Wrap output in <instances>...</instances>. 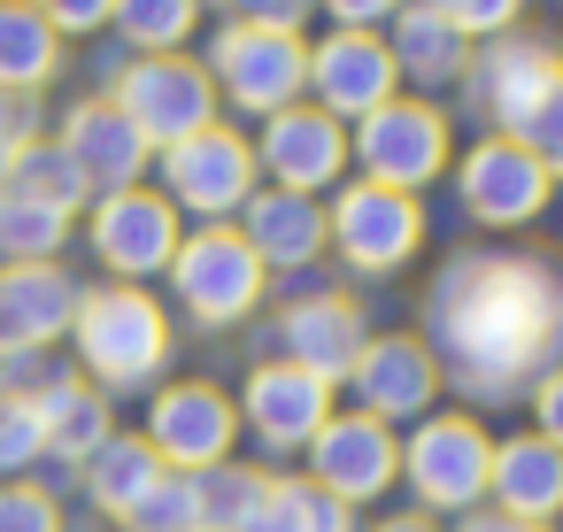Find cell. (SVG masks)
Returning a JSON list of instances; mask_svg holds the SVG:
<instances>
[{
	"mask_svg": "<svg viewBox=\"0 0 563 532\" xmlns=\"http://www.w3.org/2000/svg\"><path fill=\"white\" fill-rule=\"evenodd\" d=\"M440 386L478 409L532 394L563 363V270L525 247H471L448 255L424 286V332Z\"/></svg>",
	"mask_w": 563,
	"mask_h": 532,
	"instance_id": "cell-1",
	"label": "cell"
},
{
	"mask_svg": "<svg viewBox=\"0 0 563 532\" xmlns=\"http://www.w3.org/2000/svg\"><path fill=\"white\" fill-rule=\"evenodd\" d=\"M70 347H78V378L117 401V394L163 386L178 332H170V309L147 286H86L78 317H70Z\"/></svg>",
	"mask_w": 563,
	"mask_h": 532,
	"instance_id": "cell-2",
	"label": "cell"
},
{
	"mask_svg": "<svg viewBox=\"0 0 563 532\" xmlns=\"http://www.w3.org/2000/svg\"><path fill=\"white\" fill-rule=\"evenodd\" d=\"M448 163H455V132H448L440 101L394 93L386 109H371L363 124H347V170L371 178V186L424 193L432 178H448Z\"/></svg>",
	"mask_w": 563,
	"mask_h": 532,
	"instance_id": "cell-3",
	"label": "cell"
},
{
	"mask_svg": "<svg viewBox=\"0 0 563 532\" xmlns=\"http://www.w3.org/2000/svg\"><path fill=\"white\" fill-rule=\"evenodd\" d=\"M163 278H170L178 309H186L201 332L247 324V317L263 309V293H271V270L255 263V247L240 240V224H194V232L178 240V255H170Z\"/></svg>",
	"mask_w": 563,
	"mask_h": 532,
	"instance_id": "cell-4",
	"label": "cell"
},
{
	"mask_svg": "<svg viewBox=\"0 0 563 532\" xmlns=\"http://www.w3.org/2000/svg\"><path fill=\"white\" fill-rule=\"evenodd\" d=\"M486 470H494V432L463 409H432L401 440V478L424 517H471L486 501Z\"/></svg>",
	"mask_w": 563,
	"mask_h": 532,
	"instance_id": "cell-5",
	"label": "cell"
},
{
	"mask_svg": "<svg viewBox=\"0 0 563 532\" xmlns=\"http://www.w3.org/2000/svg\"><path fill=\"white\" fill-rule=\"evenodd\" d=\"M155 170H163L155 193H163L178 217H194V224H232V217L247 209V193L263 186V170H255V140H247L240 124H224V117H217L209 132L163 147Z\"/></svg>",
	"mask_w": 563,
	"mask_h": 532,
	"instance_id": "cell-6",
	"label": "cell"
},
{
	"mask_svg": "<svg viewBox=\"0 0 563 532\" xmlns=\"http://www.w3.org/2000/svg\"><path fill=\"white\" fill-rule=\"evenodd\" d=\"M201 70H209L217 101L255 117V124L309 101V40H278V32H255V24H224L209 40Z\"/></svg>",
	"mask_w": 563,
	"mask_h": 532,
	"instance_id": "cell-7",
	"label": "cell"
},
{
	"mask_svg": "<svg viewBox=\"0 0 563 532\" xmlns=\"http://www.w3.org/2000/svg\"><path fill=\"white\" fill-rule=\"evenodd\" d=\"M324 247L355 278H394L424 247V201L394 193V186H371V178H347L332 193V209H324Z\"/></svg>",
	"mask_w": 563,
	"mask_h": 532,
	"instance_id": "cell-8",
	"label": "cell"
},
{
	"mask_svg": "<svg viewBox=\"0 0 563 532\" xmlns=\"http://www.w3.org/2000/svg\"><path fill=\"white\" fill-rule=\"evenodd\" d=\"M109 101L140 124V140H147L155 155L178 147V140H194V132H209V124L224 117V101H217L201 55H132V63L117 70Z\"/></svg>",
	"mask_w": 563,
	"mask_h": 532,
	"instance_id": "cell-9",
	"label": "cell"
},
{
	"mask_svg": "<svg viewBox=\"0 0 563 532\" xmlns=\"http://www.w3.org/2000/svg\"><path fill=\"white\" fill-rule=\"evenodd\" d=\"M86 240L109 270V286H147L170 270L178 240H186V217L155 193V186H124V193H101L93 217H86Z\"/></svg>",
	"mask_w": 563,
	"mask_h": 532,
	"instance_id": "cell-10",
	"label": "cell"
},
{
	"mask_svg": "<svg viewBox=\"0 0 563 532\" xmlns=\"http://www.w3.org/2000/svg\"><path fill=\"white\" fill-rule=\"evenodd\" d=\"M548 193H555V170H548L532 147L501 140V132H486V140L463 147V163H455V201H463V217L486 224V232H525V224L548 209Z\"/></svg>",
	"mask_w": 563,
	"mask_h": 532,
	"instance_id": "cell-11",
	"label": "cell"
},
{
	"mask_svg": "<svg viewBox=\"0 0 563 532\" xmlns=\"http://www.w3.org/2000/svg\"><path fill=\"white\" fill-rule=\"evenodd\" d=\"M301 463H309L301 470L309 486H324L332 501L363 509V501L394 494V478H401V432L378 424V417H363V409H332L317 424V440L301 447Z\"/></svg>",
	"mask_w": 563,
	"mask_h": 532,
	"instance_id": "cell-12",
	"label": "cell"
},
{
	"mask_svg": "<svg viewBox=\"0 0 563 532\" xmlns=\"http://www.w3.org/2000/svg\"><path fill=\"white\" fill-rule=\"evenodd\" d=\"M255 170H263V186L324 201L347 186V124H332L317 101H294L255 124Z\"/></svg>",
	"mask_w": 563,
	"mask_h": 532,
	"instance_id": "cell-13",
	"label": "cell"
},
{
	"mask_svg": "<svg viewBox=\"0 0 563 532\" xmlns=\"http://www.w3.org/2000/svg\"><path fill=\"white\" fill-rule=\"evenodd\" d=\"M140 440L155 447L163 470H209V463H232L240 409H232V394L209 386V378H170V386H155Z\"/></svg>",
	"mask_w": 563,
	"mask_h": 532,
	"instance_id": "cell-14",
	"label": "cell"
},
{
	"mask_svg": "<svg viewBox=\"0 0 563 532\" xmlns=\"http://www.w3.org/2000/svg\"><path fill=\"white\" fill-rule=\"evenodd\" d=\"M555 78H563L555 40H540V32H501V40L471 47L463 93H471V109H478L501 140H517V124L548 101V86H555Z\"/></svg>",
	"mask_w": 563,
	"mask_h": 532,
	"instance_id": "cell-15",
	"label": "cell"
},
{
	"mask_svg": "<svg viewBox=\"0 0 563 532\" xmlns=\"http://www.w3.org/2000/svg\"><path fill=\"white\" fill-rule=\"evenodd\" d=\"M347 394L378 424H417V417L440 409V363L417 332H371L355 370H347Z\"/></svg>",
	"mask_w": 563,
	"mask_h": 532,
	"instance_id": "cell-16",
	"label": "cell"
},
{
	"mask_svg": "<svg viewBox=\"0 0 563 532\" xmlns=\"http://www.w3.org/2000/svg\"><path fill=\"white\" fill-rule=\"evenodd\" d=\"M394 93H401V78H394V55H386V32H324V40H309V101L332 124H363Z\"/></svg>",
	"mask_w": 563,
	"mask_h": 532,
	"instance_id": "cell-17",
	"label": "cell"
},
{
	"mask_svg": "<svg viewBox=\"0 0 563 532\" xmlns=\"http://www.w3.org/2000/svg\"><path fill=\"white\" fill-rule=\"evenodd\" d=\"M363 340H371V317H363L355 293L317 286V293H294V301L278 309V363H294V370H309V378H324V386H347Z\"/></svg>",
	"mask_w": 563,
	"mask_h": 532,
	"instance_id": "cell-18",
	"label": "cell"
},
{
	"mask_svg": "<svg viewBox=\"0 0 563 532\" xmlns=\"http://www.w3.org/2000/svg\"><path fill=\"white\" fill-rule=\"evenodd\" d=\"M55 147L70 155V170L86 178V193H93V201H101V193H124V186H147V170H155V147L140 140V124H132L109 93L78 101V109L63 117Z\"/></svg>",
	"mask_w": 563,
	"mask_h": 532,
	"instance_id": "cell-19",
	"label": "cell"
},
{
	"mask_svg": "<svg viewBox=\"0 0 563 532\" xmlns=\"http://www.w3.org/2000/svg\"><path fill=\"white\" fill-rule=\"evenodd\" d=\"M232 409H240V432L263 440V455H301L317 440V424L332 417V386L271 355V363L247 370V386H240Z\"/></svg>",
	"mask_w": 563,
	"mask_h": 532,
	"instance_id": "cell-20",
	"label": "cell"
},
{
	"mask_svg": "<svg viewBox=\"0 0 563 532\" xmlns=\"http://www.w3.org/2000/svg\"><path fill=\"white\" fill-rule=\"evenodd\" d=\"M78 293L86 286L63 263H9V270H0V355H9V347H55V340H70Z\"/></svg>",
	"mask_w": 563,
	"mask_h": 532,
	"instance_id": "cell-21",
	"label": "cell"
},
{
	"mask_svg": "<svg viewBox=\"0 0 563 532\" xmlns=\"http://www.w3.org/2000/svg\"><path fill=\"white\" fill-rule=\"evenodd\" d=\"M232 224H240V240L255 247L263 270H309L324 255V201L286 193V186H255Z\"/></svg>",
	"mask_w": 563,
	"mask_h": 532,
	"instance_id": "cell-22",
	"label": "cell"
},
{
	"mask_svg": "<svg viewBox=\"0 0 563 532\" xmlns=\"http://www.w3.org/2000/svg\"><path fill=\"white\" fill-rule=\"evenodd\" d=\"M486 501H494V517L555 524V517H563V455H555L540 432H509V440H494Z\"/></svg>",
	"mask_w": 563,
	"mask_h": 532,
	"instance_id": "cell-23",
	"label": "cell"
},
{
	"mask_svg": "<svg viewBox=\"0 0 563 532\" xmlns=\"http://www.w3.org/2000/svg\"><path fill=\"white\" fill-rule=\"evenodd\" d=\"M386 55H394V78L417 86V101L463 86V70H471V40H463L440 9H394V24H386Z\"/></svg>",
	"mask_w": 563,
	"mask_h": 532,
	"instance_id": "cell-24",
	"label": "cell"
},
{
	"mask_svg": "<svg viewBox=\"0 0 563 532\" xmlns=\"http://www.w3.org/2000/svg\"><path fill=\"white\" fill-rule=\"evenodd\" d=\"M32 409H40V440H47V455H55V463H86V455L117 432L109 394H101V386H86L78 370H63Z\"/></svg>",
	"mask_w": 563,
	"mask_h": 532,
	"instance_id": "cell-25",
	"label": "cell"
},
{
	"mask_svg": "<svg viewBox=\"0 0 563 532\" xmlns=\"http://www.w3.org/2000/svg\"><path fill=\"white\" fill-rule=\"evenodd\" d=\"M63 70V40L55 24L32 9V0H0V93H24L40 101Z\"/></svg>",
	"mask_w": 563,
	"mask_h": 532,
	"instance_id": "cell-26",
	"label": "cell"
},
{
	"mask_svg": "<svg viewBox=\"0 0 563 532\" xmlns=\"http://www.w3.org/2000/svg\"><path fill=\"white\" fill-rule=\"evenodd\" d=\"M78 470H86V501H93L101 517H117V524H124V517H132V501L163 478V463H155V447H147L140 432H109Z\"/></svg>",
	"mask_w": 563,
	"mask_h": 532,
	"instance_id": "cell-27",
	"label": "cell"
},
{
	"mask_svg": "<svg viewBox=\"0 0 563 532\" xmlns=\"http://www.w3.org/2000/svg\"><path fill=\"white\" fill-rule=\"evenodd\" d=\"M240 532H355V509L332 501V494L309 486V478H271L263 509H255Z\"/></svg>",
	"mask_w": 563,
	"mask_h": 532,
	"instance_id": "cell-28",
	"label": "cell"
},
{
	"mask_svg": "<svg viewBox=\"0 0 563 532\" xmlns=\"http://www.w3.org/2000/svg\"><path fill=\"white\" fill-rule=\"evenodd\" d=\"M194 24H201V0H117L109 9V32L132 55H186Z\"/></svg>",
	"mask_w": 563,
	"mask_h": 532,
	"instance_id": "cell-29",
	"label": "cell"
},
{
	"mask_svg": "<svg viewBox=\"0 0 563 532\" xmlns=\"http://www.w3.org/2000/svg\"><path fill=\"white\" fill-rule=\"evenodd\" d=\"M0 193H24V201H40V209H63V217H78L93 193H86V178L70 170V155L55 147V140H24L16 147V163H9V186Z\"/></svg>",
	"mask_w": 563,
	"mask_h": 532,
	"instance_id": "cell-30",
	"label": "cell"
},
{
	"mask_svg": "<svg viewBox=\"0 0 563 532\" xmlns=\"http://www.w3.org/2000/svg\"><path fill=\"white\" fill-rule=\"evenodd\" d=\"M271 494V470L255 463H209L194 470V501H201V532H240Z\"/></svg>",
	"mask_w": 563,
	"mask_h": 532,
	"instance_id": "cell-31",
	"label": "cell"
},
{
	"mask_svg": "<svg viewBox=\"0 0 563 532\" xmlns=\"http://www.w3.org/2000/svg\"><path fill=\"white\" fill-rule=\"evenodd\" d=\"M63 240H70L63 209H40L24 193H0V263H63Z\"/></svg>",
	"mask_w": 563,
	"mask_h": 532,
	"instance_id": "cell-32",
	"label": "cell"
},
{
	"mask_svg": "<svg viewBox=\"0 0 563 532\" xmlns=\"http://www.w3.org/2000/svg\"><path fill=\"white\" fill-rule=\"evenodd\" d=\"M124 532H201V501H194V470H163L140 501H132V517H124Z\"/></svg>",
	"mask_w": 563,
	"mask_h": 532,
	"instance_id": "cell-33",
	"label": "cell"
},
{
	"mask_svg": "<svg viewBox=\"0 0 563 532\" xmlns=\"http://www.w3.org/2000/svg\"><path fill=\"white\" fill-rule=\"evenodd\" d=\"M32 463H47V440H40V409L0 394V478H24Z\"/></svg>",
	"mask_w": 563,
	"mask_h": 532,
	"instance_id": "cell-34",
	"label": "cell"
},
{
	"mask_svg": "<svg viewBox=\"0 0 563 532\" xmlns=\"http://www.w3.org/2000/svg\"><path fill=\"white\" fill-rule=\"evenodd\" d=\"M0 532H63V501L32 478H0Z\"/></svg>",
	"mask_w": 563,
	"mask_h": 532,
	"instance_id": "cell-35",
	"label": "cell"
},
{
	"mask_svg": "<svg viewBox=\"0 0 563 532\" xmlns=\"http://www.w3.org/2000/svg\"><path fill=\"white\" fill-rule=\"evenodd\" d=\"M432 9L471 40V47H486V40H501V32H517V16H525V0H432Z\"/></svg>",
	"mask_w": 563,
	"mask_h": 532,
	"instance_id": "cell-36",
	"label": "cell"
},
{
	"mask_svg": "<svg viewBox=\"0 0 563 532\" xmlns=\"http://www.w3.org/2000/svg\"><path fill=\"white\" fill-rule=\"evenodd\" d=\"M70 363H55V347H9L0 355V394H16V401H40Z\"/></svg>",
	"mask_w": 563,
	"mask_h": 532,
	"instance_id": "cell-37",
	"label": "cell"
},
{
	"mask_svg": "<svg viewBox=\"0 0 563 532\" xmlns=\"http://www.w3.org/2000/svg\"><path fill=\"white\" fill-rule=\"evenodd\" d=\"M309 16H317V0H232V24H255L278 40H309Z\"/></svg>",
	"mask_w": 563,
	"mask_h": 532,
	"instance_id": "cell-38",
	"label": "cell"
},
{
	"mask_svg": "<svg viewBox=\"0 0 563 532\" xmlns=\"http://www.w3.org/2000/svg\"><path fill=\"white\" fill-rule=\"evenodd\" d=\"M32 9L55 24V40H93V32H109L117 0H32Z\"/></svg>",
	"mask_w": 563,
	"mask_h": 532,
	"instance_id": "cell-39",
	"label": "cell"
},
{
	"mask_svg": "<svg viewBox=\"0 0 563 532\" xmlns=\"http://www.w3.org/2000/svg\"><path fill=\"white\" fill-rule=\"evenodd\" d=\"M517 147H532L540 163H555V155H563V78H555V86H548V101L517 124Z\"/></svg>",
	"mask_w": 563,
	"mask_h": 532,
	"instance_id": "cell-40",
	"label": "cell"
},
{
	"mask_svg": "<svg viewBox=\"0 0 563 532\" xmlns=\"http://www.w3.org/2000/svg\"><path fill=\"white\" fill-rule=\"evenodd\" d=\"M525 401H532V432H540V440L563 455V363H555V370H548V378H540Z\"/></svg>",
	"mask_w": 563,
	"mask_h": 532,
	"instance_id": "cell-41",
	"label": "cell"
},
{
	"mask_svg": "<svg viewBox=\"0 0 563 532\" xmlns=\"http://www.w3.org/2000/svg\"><path fill=\"white\" fill-rule=\"evenodd\" d=\"M317 9L332 16V32H378V24H394L401 0H317Z\"/></svg>",
	"mask_w": 563,
	"mask_h": 532,
	"instance_id": "cell-42",
	"label": "cell"
},
{
	"mask_svg": "<svg viewBox=\"0 0 563 532\" xmlns=\"http://www.w3.org/2000/svg\"><path fill=\"white\" fill-rule=\"evenodd\" d=\"M24 140H40V101H24V93H0V163H9Z\"/></svg>",
	"mask_w": 563,
	"mask_h": 532,
	"instance_id": "cell-43",
	"label": "cell"
},
{
	"mask_svg": "<svg viewBox=\"0 0 563 532\" xmlns=\"http://www.w3.org/2000/svg\"><path fill=\"white\" fill-rule=\"evenodd\" d=\"M455 532H555V524H517V517H494V509H471V517H455Z\"/></svg>",
	"mask_w": 563,
	"mask_h": 532,
	"instance_id": "cell-44",
	"label": "cell"
},
{
	"mask_svg": "<svg viewBox=\"0 0 563 532\" xmlns=\"http://www.w3.org/2000/svg\"><path fill=\"white\" fill-rule=\"evenodd\" d=\"M371 532H448L440 517H424V509H401V517H378Z\"/></svg>",
	"mask_w": 563,
	"mask_h": 532,
	"instance_id": "cell-45",
	"label": "cell"
},
{
	"mask_svg": "<svg viewBox=\"0 0 563 532\" xmlns=\"http://www.w3.org/2000/svg\"><path fill=\"white\" fill-rule=\"evenodd\" d=\"M548 170H555V186H563V155H555V163H548Z\"/></svg>",
	"mask_w": 563,
	"mask_h": 532,
	"instance_id": "cell-46",
	"label": "cell"
},
{
	"mask_svg": "<svg viewBox=\"0 0 563 532\" xmlns=\"http://www.w3.org/2000/svg\"><path fill=\"white\" fill-rule=\"evenodd\" d=\"M201 9H209V0H201ZM217 9H232V0H217Z\"/></svg>",
	"mask_w": 563,
	"mask_h": 532,
	"instance_id": "cell-47",
	"label": "cell"
}]
</instances>
